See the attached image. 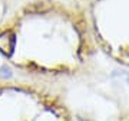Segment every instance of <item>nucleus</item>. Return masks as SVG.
Instances as JSON below:
<instances>
[{
  "mask_svg": "<svg viewBox=\"0 0 129 121\" xmlns=\"http://www.w3.org/2000/svg\"><path fill=\"white\" fill-rule=\"evenodd\" d=\"M13 45H14V39L10 32H5L0 35V52L9 55L13 49Z\"/></svg>",
  "mask_w": 129,
  "mask_h": 121,
  "instance_id": "f257e3e1",
  "label": "nucleus"
},
{
  "mask_svg": "<svg viewBox=\"0 0 129 121\" xmlns=\"http://www.w3.org/2000/svg\"><path fill=\"white\" fill-rule=\"evenodd\" d=\"M12 75V69L9 66H2L0 68V78H9Z\"/></svg>",
  "mask_w": 129,
  "mask_h": 121,
  "instance_id": "f03ea898",
  "label": "nucleus"
}]
</instances>
